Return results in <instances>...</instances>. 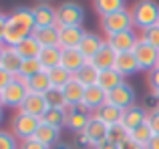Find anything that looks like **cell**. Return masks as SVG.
<instances>
[{
    "label": "cell",
    "instance_id": "obj_1",
    "mask_svg": "<svg viewBox=\"0 0 159 149\" xmlns=\"http://www.w3.org/2000/svg\"><path fill=\"white\" fill-rule=\"evenodd\" d=\"M36 28L34 10L30 6H16L10 14H6V30H4V47L20 44L24 38L32 36Z\"/></svg>",
    "mask_w": 159,
    "mask_h": 149
},
{
    "label": "cell",
    "instance_id": "obj_2",
    "mask_svg": "<svg viewBox=\"0 0 159 149\" xmlns=\"http://www.w3.org/2000/svg\"><path fill=\"white\" fill-rule=\"evenodd\" d=\"M129 10H131V16H133V26L139 28L141 32L159 24V2L157 0H137Z\"/></svg>",
    "mask_w": 159,
    "mask_h": 149
},
{
    "label": "cell",
    "instance_id": "obj_3",
    "mask_svg": "<svg viewBox=\"0 0 159 149\" xmlns=\"http://www.w3.org/2000/svg\"><path fill=\"white\" fill-rule=\"evenodd\" d=\"M87 18V12L83 4L75 2V0H65L57 6V24L58 28L65 26H83Z\"/></svg>",
    "mask_w": 159,
    "mask_h": 149
},
{
    "label": "cell",
    "instance_id": "obj_4",
    "mask_svg": "<svg viewBox=\"0 0 159 149\" xmlns=\"http://www.w3.org/2000/svg\"><path fill=\"white\" fill-rule=\"evenodd\" d=\"M40 125V119L32 117V115L24 113V111H16L10 119V131L14 133V137L18 141H24V139H32Z\"/></svg>",
    "mask_w": 159,
    "mask_h": 149
},
{
    "label": "cell",
    "instance_id": "obj_5",
    "mask_svg": "<svg viewBox=\"0 0 159 149\" xmlns=\"http://www.w3.org/2000/svg\"><path fill=\"white\" fill-rule=\"evenodd\" d=\"M101 28L107 36L117 34V32H125V30H133L135 26H133L131 10L125 8V10H119V12H113V14H109V16H103Z\"/></svg>",
    "mask_w": 159,
    "mask_h": 149
},
{
    "label": "cell",
    "instance_id": "obj_6",
    "mask_svg": "<svg viewBox=\"0 0 159 149\" xmlns=\"http://www.w3.org/2000/svg\"><path fill=\"white\" fill-rule=\"evenodd\" d=\"M65 113H66V129L73 131V133L85 131L89 121L93 119V111L89 107H85L83 103L81 105H66Z\"/></svg>",
    "mask_w": 159,
    "mask_h": 149
},
{
    "label": "cell",
    "instance_id": "obj_7",
    "mask_svg": "<svg viewBox=\"0 0 159 149\" xmlns=\"http://www.w3.org/2000/svg\"><path fill=\"white\" fill-rule=\"evenodd\" d=\"M133 55H135L137 63H139V69L143 73H149V71H153V69L159 67V48L151 47V44L145 43V40L139 38V43L133 48Z\"/></svg>",
    "mask_w": 159,
    "mask_h": 149
},
{
    "label": "cell",
    "instance_id": "obj_8",
    "mask_svg": "<svg viewBox=\"0 0 159 149\" xmlns=\"http://www.w3.org/2000/svg\"><path fill=\"white\" fill-rule=\"evenodd\" d=\"M28 85L26 81L16 77L6 89L2 91V97H4V107H10V109H20L24 103V99L28 97Z\"/></svg>",
    "mask_w": 159,
    "mask_h": 149
},
{
    "label": "cell",
    "instance_id": "obj_9",
    "mask_svg": "<svg viewBox=\"0 0 159 149\" xmlns=\"http://www.w3.org/2000/svg\"><path fill=\"white\" fill-rule=\"evenodd\" d=\"M135 99H137L135 87L129 85V83H123V85H119L115 91L107 93V103L109 105H115V107H119V109H123V111L135 105Z\"/></svg>",
    "mask_w": 159,
    "mask_h": 149
},
{
    "label": "cell",
    "instance_id": "obj_10",
    "mask_svg": "<svg viewBox=\"0 0 159 149\" xmlns=\"http://www.w3.org/2000/svg\"><path fill=\"white\" fill-rule=\"evenodd\" d=\"M107 44H111L113 51L117 55L121 52H133L135 44L139 43V34L135 30H125V32H117V34H111V36H105Z\"/></svg>",
    "mask_w": 159,
    "mask_h": 149
},
{
    "label": "cell",
    "instance_id": "obj_11",
    "mask_svg": "<svg viewBox=\"0 0 159 149\" xmlns=\"http://www.w3.org/2000/svg\"><path fill=\"white\" fill-rule=\"evenodd\" d=\"M18 111H24V113L32 115V117H36V119H43L44 113L48 111L47 99H44V95H40V93H28V97L24 99L22 107H20Z\"/></svg>",
    "mask_w": 159,
    "mask_h": 149
},
{
    "label": "cell",
    "instance_id": "obj_12",
    "mask_svg": "<svg viewBox=\"0 0 159 149\" xmlns=\"http://www.w3.org/2000/svg\"><path fill=\"white\" fill-rule=\"evenodd\" d=\"M85 34H87V30L83 26H65V28H61V34H58V47L62 51L65 48H79Z\"/></svg>",
    "mask_w": 159,
    "mask_h": 149
},
{
    "label": "cell",
    "instance_id": "obj_13",
    "mask_svg": "<svg viewBox=\"0 0 159 149\" xmlns=\"http://www.w3.org/2000/svg\"><path fill=\"white\" fill-rule=\"evenodd\" d=\"M147 115H149V109L143 105H133L129 107V109L123 111V125L127 127L129 131L137 129L139 125H143V123H147Z\"/></svg>",
    "mask_w": 159,
    "mask_h": 149
},
{
    "label": "cell",
    "instance_id": "obj_14",
    "mask_svg": "<svg viewBox=\"0 0 159 149\" xmlns=\"http://www.w3.org/2000/svg\"><path fill=\"white\" fill-rule=\"evenodd\" d=\"M89 61L83 56V52L79 48H65L62 51V59H61V67L66 69L70 74H77Z\"/></svg>",
    "mask_w": 159,
    "mask_h": 149
},
{
    "label": "cell",
    "instance_id": "obj_15",
    "mask_svg": "<svg viewBox=\"0 0 159 149\" xmlns=\"http://www.w3.org/2000/svg\"><path fill=\"white\" fill-rule=\"evenodd\" d=\"M32 10H34L36 26H58L57 24V6H52L48 2H43V4H36Z\"/></svg>",
    "mask_w": 159,
    "mask_h": 149
},
{
    "label": "cell",
    "instance_id": "obj_16",
    "mask_svg": "<svg viewBox=\"0 0 159 149\" xmlns=\"http://www.w3.org/2000/svg\"><path fill=\"white\" fill-rule=\"evenodd\" d=\"M105 43H107V40L103 38V36H99L97 32H87L85 38H83L81 44H79V51L83 52V56H85L87 61H91L99 51H101V47Z\"/></svg>",
    "mask_w": 159,
    "mask_h": 149
},
{
    "label": "cell",
    "instance_id": "obj_17",
    "mask_svg": "<svg viewBox=\"0 0 159 149\" xmlns=\"http://www.w3.org/2000/svg\"><path fill=\"white\" fill-rule=\"evenodd\" d=\"M115 61H117V52L113 51L111 44L105 43L101 47V51H99L89 63H93V67L99 69V71H107V69H115Z\"/></svg>",
    "mask_w": 159,
    "mask_h": 149
},
{
    "label": "cell",
    "instance_id": "obj_18",
    "mask_svg": "<svg viewBox=\"0 0 159 149\" xmlns=\"http://www.w3.org/2000/svg\"><path fill=\"white\" fill-rule=\"evenodd\" d=\"M105 103H107V91H103L99 85H93V87H87V89H85L83 105L89 107L93 113L99 109V107H103Z\"/></svg>",
    "mask_w": 159,
    "mask_h": 149
},
{
    "label": "cell",
    "instance_id": "obj_19",
    "mask_svg": "<svg viewBox=\"0 0 159 149\" xmlns=\"http://www.w3.org/2000/svg\"><path fill=\"white\" fill-rule=\"evenodd\" d=\"M107 131H109V127L103 121H99V119L93 115V119L89 121V125H87V129H85L87 137L91 139V145H93V149L97 147V145H101L103 141H107Z\"/></svg>",
    "mask_w": 159,
    "mask_h": 149
},
{
    "label": "cell",
    "instance_id": "obj_20",
    "mask_svg": "<svg viewBox=\"0 0 159 149\" xmlns=\"http://www.w3.org/2000/svg\"><path fill=\"white\" fill-rule=\"evenodd\" d=\"M93 115L99 119V121L105 123L107 127L117 125V123L123 121V109H119V107H115V105H109V103H105L103 107H99Z\"/></svg>",
    "mask_w": 159,
    "mask_h": 149
},
{
    "label": "cell",
    "instance_id": "obj_21",
    "mask_svg": "<svg viewBox=\"0 0 159 149\" xmlns=\"http://www.w3.org/2000/svg\"><path fill=\"white\" fill-rule=\"evenodd\" d=\"M115 69L119 71L123 77H133L135 73H139V63H137L135 55L133 52H121L117 55V61H115Z\"/></svg>",
    "mask_w": 159,
    "mask_h": 149
},
{
    "label": "cell",
    "instance_id": "obj_22",
    "mask_svg": "<svg viewBox=\"0 0 159 149\" xmlns=\"http://www.w3.org/2000/svg\"><path fill=\"white\" fill-rule=\"evenodd\" d=\"M125 83V77L121 74L117 69H107V71H101L99 73V81L97 85L101 87L103 91H107V93H111V91H115L119 85H123Z\"/></svg>",
    "mask_w": 159,
    "mask_h": 149
},
{
    "label": "cell",
    "instance_id": "obj_23",
    "mask_svg": "<svg viewBox=\"0 0 159 149\" xmlns=\"http://www.w3.org/2000/svg\"><path fill=\"white\" fill-rule=\"evenodd\" d=\"M34 139L40 141L43 145H47V147H54L58 141H62L61 139V129L51 127V125H47V123H43V121H40L39 129H36V133H34Z\"/></svg>",
    "mask_w": 159,
    "mask_h": 149
},
{
    "label": "cell",
    "instance_id": "obj_24",
    "mask_svg": "<svg viewBox=\"0 0 159 149\" xmlns=\"http://www.w3.org/2000/svg\"><path fill=\"white\" fill-rule=\"evenodd\" d=\"M58 34H61L58 26H36L32 32L40 47H58Z\"/></svg>",
    "mask_w": 159,
    "mask_h": 149
},
{
    "label": "cell",
    "instance_id": "obj_25",
    "mask_svg": "<svg viewBox=\"0 0 159 149\" xmlns=\"http://www.w3.org/2000/svg\"><path fill=\"white\" fill-rule=\"evenodd\" d=\"M85 89H87V87L83 85V83H79L75 77L70 79V81L66 83V87L62 89V95H65L66 105H81L83 97H85Z\"/></svg>",
    "mask_w": 159,
    "mask_h": 149
},
{
    "label": "cell",
    "instance_id": "obj_26",
    "mask_svg": "<svg viewBox=\"0 0 159 149\" xmlns=\"http://www.w3.org/2000/svg\"><path fill=\"white\" fill-rule=\"evenodd\" d=\"M61 59H62V48L61 47H43V51L39 55V61H40L44 71L61 67Z\"/></svg>",
    "mask_w": 159,
    "mask_h": 149
},
{
    "label": "cell",
    "instance_id": "obj_27",
    "mask_svg": "<svg viewBox=\"0 0 159 149\" xmlns=\"http://www.w3.org/2000/svg\"><path fill=\"white\" fill-rule=\"evenodd\" d=\"M93 8L99 18L109 16L113 12H119L127 8V0H93Z\"/></svg>",
    "mask_w": 159,
    "mask_h": 149
},
{
    "label": "cell",
    "instance_id": "obj_28",
    "mask_svg": "<svg viewBox=\"0 0 159 149\" xmlns=\"http://www.w3.org/2000/svg\"><path fill=\"white\" fill-rule=\"evenodd\" d=\"M14 51L18 52L20 59H39L40 51H43V47H40V43L34 38V36H28V38H24L20 44H16Z\"/></svg>",
    "mask_w": 159,
    "mask_h": 149
},
{
    "label": "cell",
    "instance_id": "obj_29",
    "mask_svg": "<svg viewBox=\"0 0 159 149\" xmlns=\"http://www.w3.org/2000/svg\"><path fill=\"white\" fill-rule=\"evenodd\" d=\"M20 67H22V59L18 56V52L12 47H4V55H2V69H6L12 77H18Z\"/></svg>",
    "mask_w": 159,
    "mask_h": 149
},
{
    "label": "cell",
    "instance_id": "obj_30",
    "mask_svg": "<svg viewBox=\"0 0 159 149\" xmlns=\"http://www.w3.org/2000/svg\"><path fill=\"white\" fill-rule=\"evenodd\" d=\"M26 85H28V91H30V93H40V95H44L48 89H51V79H48V73H47V71L36 73L34 77H30V79L26 81Z\"/></svg>",
    "mask_w": 159,
    "mask_h": 149
},
{
    "label": "cell",
    "instance_id": "obj_31",
    "mask_svg": "<svg viewBox=\"0 0 159 149\" xmlns=\"http://www.w3.org/2000/svg\"><path fill=\"white\" fill-rule=\"evenodd\" d=\"M99 73H101V71L95 69L93 63H87L81 71L75 74V79H77L79 83H83L85 87H93V85H97V81H99Z\"/></svg>",
    "mask_w": 159,
    "mask_h": 149
},
{
    "label": "cell",
    "instance_id": "obj_32",
    "mask_svg": "<svg viewBox=\"0 0 159 149\" xmlns=\"http://www.w3.org/2000/svg\"><path fill=\"white\" fill-rule=\"evenodd\" d=\"M40 121L47 123V125H51V127H57V129L62 131V129L66 127V113H65V109H48Z\"/></svg>",
    "mask_w": 159,
    "mask_h": 149
},
{
    "label": "cell",
    "instance_id": "obj_33",
    "mask_svg": "<svg viewBox=\"0 0 159 149\" xmlns=\"http://www.w3.org/2000/svg\"><path fill=\"white\" fill-rule=\"evenodd\" d=\"M47 73H48V79H51V87H54V89H65L66 83L75 77V74H70L62 67H54V69H51V71H47Z\"/></svg>",
    "mask_w": 159,
    "mask_h": 149
},
{
    "label": "cell",
    "instance_id": "obj_34",
    "mask_svg": "<svg viewBox=\"0 0 159 149\" xmlns=\"http://www.w3.org/2000/svg\"><path fill=\"white\" fill-rule=\"evenodd\" d=\"M131 137V131L127 129V127L123 125V123H117V125H111L107 131V139L111 143H115V145H121L123 141H127V139Z\"/></svg>",
    "mask_w": 159,
    "mask_h": 149
},
{
    "label": "cell",
    "instance_id": "obj_35",
    "mask_svg": "<svg viewBox=\"0 0 159 149\" xmlns=\"http://www.w3.org/2000/svg\"><path fill=\"white\" fill-rule=\"evenodd\" d=\"M44 71L43 65H40L39 59H24L22 61V67H20V73H18V79H22V81H28L30 77H34L36 73Z\"/></svg>",
    "mask_w": 159,
    "mask_h": 149
},
{
    "label": "cell",
    "instance_id": "obj_36",
    "mask_svg": "<svg viewBox=\"0 0 159 149\" xmlns=\"http://www.w3.org/2000/svg\"><path fill=\"white\" fill-rule=\"evenodd\" d=\"M44 99H47L48 109H65V107H66L62 89H54V87H51V89L44 93Z\"/></svg>",
    "mask_w": 159,
    "mask_h": 149
},
{
    "label": "cell",
    "instance_id": "obj_37",
    "mask_svg": "<svg viewBox=\"0 0 159 149\" xmlns=\"http://www.w3.org/2000/svg\"><path fill=\"white\" fill-rule=\"evenodd\" d=\"M151 137H153V131H151V127H149L147 123H143V125H139L137 129L131 131V139L135 143H139V145H147Z\"/></svg>",
    "mask_w": 159,
    "mask_h": 149
},
{
    "label": "cell",
    "instance_id": "obj_38",
    "mask_svg": "<svg viewBox=\"0 0 159 149\" xmlns=\"http://www.w3.org/2000/svg\"><path fill=\"white\" fill-rule=\"evenodd\" d=\"M18 147H20V141L14 137L12 131L0 129V149H18Z\"/></svg>",
    "mask_w": 159,
    "mask_h": 149
},
{
    "label": "cell",
    "instance_id": "obj_39",
    "mask_svg": "<svg viewBox=\"0 0 159 149\" xmlns=\"http://www.w3.org/2000/svg\"><path fill=\"white\" fill-rule=\"evenodd\" d=\"M139 38L145 40V43H149L151 47L159 48V24H155V26H151V28H147V30H143V32L139 34Z\"/></svg>",
    "mask_w": 159,
    "mask_h": 149
},
{
    "label": "cell",
    "instance_id": "obj_40",
    "mask_svg": "<svg viewBox=\"0 0 159 149\" xmlns=\"http://www.w3.org/2000/svg\"><path fill=\"white\" fill-rule=\"evenodd\" d=\"M147 125L151 127L153 135H159V107H155V109L149 111V115H147Z\"/></svg>",
    "mask_w": 159,
    "mask_h": 149
},
{
    "label": "cell",
    "instance_id": "obj_41",
    "mask_svg": "<svg viewBox=\"0 0 159 149\" xmlns=\"http://www.w3.org/2000/svg\"><path fill=\"white\" fill-rule=\"evenodd\" d=\"M75 145H77L79 149H93V145H91V139L87 137L85 131H81V133H75Z\"/></svg>",
    "mask_w": 159,
    "mask_h": 149
},
{
    "label": "cell",
    "instance_id": "obj_42",
    "mask_svg": "<svg viewBox=\"0 0 159 149\" xmlns=\"http://www.w3.org/2000/svg\"><path fill=\"white\" fill-rule=\"evenodd\" d=\"M147 87L149 91H159V67L147 73Z\"/></svg>",
    "mask_w": 159,
    "mask_h": 149
},
{
    "label": "cell",
    "instance_id": "obj_43",
    "mask_svg": "<svg viewBox=\"0 0 159 149\" xmlns=\"http://www.w3.org/2000/svg\"><path fill=\"white\" fill-rule=\"evenodd\" d=\"M18 149H51V147L43 145L40 141H36V139L32 137V139H24V141H20V147Z\"/></svg>",
    "mask_w": 159,
    "mask_h": 149
},
{
    "label": "cell",
    "instance_id": "obj_44",
    "mask_svg": "<svg viewBox=\"0 0 159 149\" xmlns=\"http://www.w3.org/2000/svg\"><path fill=\"white\" fill-rule=\"evenodd\" d=\"M14 79H16V77H12V74L8 73L6 69L0 67V91H4V89H6V87L10 85L12 81H14Z\"/></svg>",
    "mask_w": 159,
    "mask_h": 149
},
{
    "label": "cell",
    "instance_id": "obj_45",
    "mask_svg": "<svg viewBox=\"0 0 159 149\" xmlns=\"http://www.w3.org/2000/svg\"><path fill=\"white\" fill-rule=\"evenodd\" d=\"M119 149H145V145H139V143H135L131 137H129L127 141H123V143L119 145Z\"/></svg>",
    "mask_w": 159,
    "mask_h": 149
},
{
    "label": "cell",
    "instance_id": "obj_46",
    "mask_svg": "<svg viewBox=\"0 0 159 149\" xmlns=\"http://www.w3.org/2000/svg\"><path fill=\"white\" fill-rule=\"evenodd\" d=\"M4 30H6V14L0 12V44L4 47Z\"/></svg>",
    "mask_w": 159,
    "mask_h": 149
},
{
    "label": "cell",
    "instance_id": "obj_47",
    "mask_svg": "<svg viewBox=\"0 0 159 149\" xmlns=\"http://www.w3.org/2000/svg\"><path fill=\"white\" fill-rule=\"evenodd\" d=\"M145 149H159V135H153L149 139V143L145 145Z\"/></svg>",
    "mask_w": 159,
    "mask_h": 149
},
{
    "label": "cell",
    "instance_id": "obj_48",
    "mask_svg": "<svg viewBox=\"0 0 159 149\" xmlns=\"http://www.w3.org/2000/svg\"><path fill=\"white\" fill-rule=\"evenodd\" d=\"M95 149H119V145H115V143H111V141L107 139V141H103L101 145H97Z\"/></svg>",
    "mask_w": 159,
    "mask_h": 149
},
{
    "label": "cell",
    "instance_id": "obj_49",
    "mask_svg": "<svg viewBox=\"0 0 159 149\" xmlns=\"http://www.w3.org/2000/svg\"><path fill=\"white\" fill-rule=\"evenodd\" d=\"M51 149H75V145L73 143H66V141H58L54 147H51Z\"/></svg>",
    "mask_w": 159,
    "mask_h": 149
},
{
    "label": "cell",
    "instance_id": "obj_50",
    "mask_svg": "<svg viewBox=\"0 0 159 149\" xmlns=\"http://www.w3.org/2000/svg\"><path fill=\"white\" fill-rule=\"evenodd\" d=\"M2 55H4V47L0 44V67H2Z\"/></svg>",
    "mask_w": 159,
    "mask_h": 149
},
{
    "label": "cell",
    "instance_id": "obj_51",
    "mask_svg": "<svg viewBox=\"0 0 159 149\" xmlns=\"http://www.w3.org/2000/svg\"><path fill=\"white\" fill-rule=\"evenodd\" d=\"M153 95H155V99H157V105H159V91H151Z\"/></svg>",
    "mask_w": 159,
    "mask_h": 149
},
{
    "label": "cell",
    "instance_id": "obj_52",
    "mask_svg": "<svg viewBox=\"0 0 159 149\" xmlns=\"http://www.w3.org/2000/svg\"><path fill=\"white\" fill-rule=\"evenodd\" d=\"M0 107H4V97H2V91H0Z\"/></svg>",
    "mask_w": 159,
    "mask_h": 149
},
{
    "label": "cell",
    "instance_id": "obj_53",
    "mask_svg": "<svg viewBox=\"0 0 159 149\" xmlns=\"http://www.w3.org/2000/svg\"><path fill=\"white\" fill-rule=\"evenodd\" d=\"M2 119H4V111H2V107H0V123H2Z\"/></svg>",
    "mask_w": 159,
    "mask_h": 149
},
{
    "label": "cell",
    "instance_id": "obj_54",
    "mask_svg": "<svg viewBox=\"0 0 159 149\" xmlns=\"http://www.w3.org/2000/svg\"><path fill=\"white\" fill-rule=\"evenodd\" d=\"M36 2H39V4H43V2H48V0H36Z\"/></svg>",
    "mask_w": 159,
    "mask_h": 149
}]
</instances>
